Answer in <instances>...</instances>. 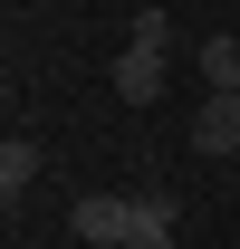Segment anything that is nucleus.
Segmentation results:
<instances>
[{
	"label": "nucleus",
	"mask_w": 240,
	"mask_h": 249,
	"mask_svg": "<svg viewBox=\"0 0 240 249\" xmlns=\"http://www.w3.org/2000/svg\"><path fill=\"white\" fill-rule=\"evenodd\" d=\"M202 87H211V96H240V38H231V29L202 38Z\"/></svg>",
	"instance_id": "6"
},
{
	"label": "nucleus",
	"mask_w": 240,
	"mask_h": 249,
	"mask_svg": "<svg viewBox=\"0 0 240 249\" xmlns=\"http://www.w3.org/2000/svg\"><path fill=\"white\" fill-rule=\"evenodd\" d=\"M29 182H39V144L29 134H0V201H20Z\"/></svg>",
	"instance_id": "5"
},
{
	"label": "nucleus",
	"mask_w": 240,
	"mask_h": 249,
	"mask_svg": "<svg viewBox=\"0 0 240 249\" xmlns=\"http://www.w3.org/2000/svg\"><path fill=\"white\" fill-rule=\"evenodd\" d=\"M0 115H10V77H0ZM0 134H10V124H0Z\"/></svg>",
	"instance_id": "7"
},
{
	"label": "nucleus",
	"mask_w": 240,
	"mask_h": 249,
	"mask_svg": "<svg viewBox=\"0 0 240 249\" xmlns=\"http://www.w3.org/2000/svg\"><path fill=\"white\" fill-rule=\"evenodd\" d=\"M125 230H135V192H87L77 201V240L87 249H125Z\"/></svg>",
	"instance_id": "2"
},
{
	"label": "nucleus",
	"mask_w": 240,
	"mask_h": 249,
	"mask_svg": "<svg viewBox=\"0 0 240 249\" xmlns=\"http://www.w3.org/2000/svg\"><path fill=\"white\" fill-rule=\"evenodd\" d=\"M192 154H240V96H202V115H192Z\"/></svg>",
	"instance_id": "3"
},
{
	"label": "nucleus",
	"mask_w": 240,
	"mask_h": 249,
	"mask_svg": "<svg viewBox=\"0 0 240 249\" xmlns=\"http://www.w3.org/2000/svg\"><path fill=\"white\" fill-rule=\"evenodd\" d=\"M163 77H173V19L163 10H135V38H125V58H116V96L125 106H154Z\"/></svg>",
	"instance_id": "1"
},
{
	"label": "nucleus",
	"mask_w": 240,
	"mask_h": 249,
	"mask_svg": "<svg viewBox=\"0 0 240 249\" xmlns=\"http://www.w3.org/2000/svg\"><path fill=\"white\" fill-rule=\"evenodd\" d=\"M173 230H182L173 201H163V192H135V230H125V249H173Z\"/></svg>",
	"instance_id": "4"
}]
</instances>
